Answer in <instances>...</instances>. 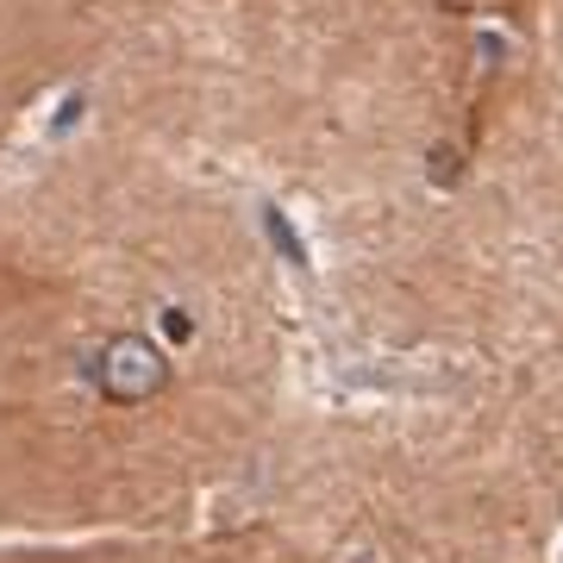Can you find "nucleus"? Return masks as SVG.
Wrapping results in <instances>:
<instances>
[{
  "label": "nucleus",
  "mask_w": 563,
  "mask_h": 563,
  "mask_svg": "<svg viewBox=\"0 0 563 563\" xmlns=\"http://www.w3.org/2000/svg\"><path fill=\"white\" fill-rule=\"evenodd\" d=\"M95 388L113 407H144L169 388V351L151 332H113L95 351Z\"/></svg>",
  "instance_id": "nucleus-1"
}]
</instances>
